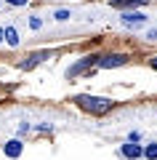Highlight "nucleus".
Returning <instances> with one entry per match:
<instances>
[{"mask_svg":"<svg viewBox=\"0 0 157 160\" xmlns=\"http://www.w3.org/2000/svg\"><path fill=\"white\" fill-rule=\"evenodd\" d=\"M77 102H80V107H85L88 112H96V115H104L109 107H112L109 99H101V96H80Z\"/></svg>","mask_w":157,"mask_h":160,"instance_id":"obj_1","label":"nucleus"},{"mask_svg":"<svg viewBox=\"0 0 157 160\" xmlns=\"http://www.w3.org/2000/svg\"><path fill=\"white\" fill-rule=\"evenodd\" d=\"M120 64H125V56H123V53H109V56H101V59H99V67H104V69L120 67Z\"/></svg>","mask_w":157,"mask_h":160,"instance_id":"obj_2","label":"nucleus"},{"mask_svg":"<svg viewBox=\"0 0 157 160\" xmlns=\"http://www.w3.org/2000/svg\"><path fill=\"white\" fill-rule=\"evenodd\" d=\"M3 152H6L8 158H19V155H22V142H19V139H11V142H6Z\"/></svg>","mask_w":157,"mask_h":160,"instance_id":"obj_3","label":"nucleus"},{"mask_svg":"<svg viewBox=\"0 0 157 160\" xmlns=\"http://www.w3.org/2000/svg\"><path fill=\"white\" fill-rule=\"evenodd\" d=\"M123 155H125V158H141V155H144V149H141L139 147V144H133V142H130V144H123Z\"/></svg>","mask_w":157,"mask_h":160,"instance_id":"obj_4","label":"nucleus"},{"mask_svg":"<svg viewBox=\"0 0 157 160\" xmlns=\"http://www.w3.org/2000/svg\"><path fill=\"white\" fill-rule=\"evenodd\" d=\"M123 22L125 24H141V22H146V16L144 13H133L130 11V13H123Z\"/></svg>","mask_w":157,"mask_h":160,"instance_id":"obj_5","label":"nucleus"},{"mask_svg":"<svg viewBox=\"0 0 157 160\" xmlns=\"http://www.w3.org/2000/svg\"><path fill=\"white\" fill-rule=\"evenodd\" d=\"M6 38H8V46H19V32H16L13 27L6 29Z\"/></svg>","mask_w":157,"mask_h":160,"instance_id":"obj_6","label":"nucleus"},{"mask_svg":"<svg viewBox=\"0 0 157 160\" xmlns=\"http://www.w3.org/2000/svg\"><path fill=\"white\" fill-rule=\"evenodd\" d=\"M141 3H144V0H115L112 6L115 8H125V6H141Z\"/></svg>","mask_w":157,"mask_h":160,"instance_id":"obj_7","label":"nucleus"},{"mask_svg":"<svg viewBox=\"0 0 157 160\" xmlns=\"http://www.w3.org/2000/svg\"><path fill=\"white\" fill-rule=\"evenodd\" d=\"M144 155H146L149 160H157V144H149V147L144 149Z\"/></svg>","mask_w":157,"mask_h":160,"instance_id":"obj_8","label":"nucleus"},{"mask_svg":"<svg viewBox=\"0 0 157 160\" xmlns=\"http://www.w3.org/2000/svg\"><path fill=\"white\" fill-rule=\"evenodd\" d=\"M56 19H61V22H64V19H69V11H59V13H56Z\"/></svg>","mask_w":157,"mask_h":160,"instance_id":"obj_9","label":"nucleus"},{"mask_svg":"<svg viewBox=\"0 0 157 160\" xmlns=\"http://www.w3.org/2000/svg\"><path fill=\"white\" fill-rule=\"evenodd\" d=\"M11 6H27V0H8Z\"/></svg>","mask_w":157,"mask_h":160,"instance_id":"obj_10","label":"nucleus"},{"mask_svg":"<svg viewBox=\"0 0 157 160\" xmlns=\"http://www.w3.org/2000/svg\"><path fill=\"white\" fill-rule=\"evenodd\" d=\"M3 40H6V29L0 27V43H3Z\"/></svg>","mask_w":157,"mask_h":160,"instance_id":"obj_11","label":"nucleus"},{"mask_svg":"<svg viewBox=\"0 0 157 160\" xmlns=\"http://www.w3.org/2000/svg\"><path fill=\"white\" fill-rule=\"evenodd\" d=\"M152 67H155V69H157V56H155V59H152Z\"/></svg>","mask_w":157,"mask_h":160,"instance_id":"obj_12","label":"nucleus"}]
</instances>
